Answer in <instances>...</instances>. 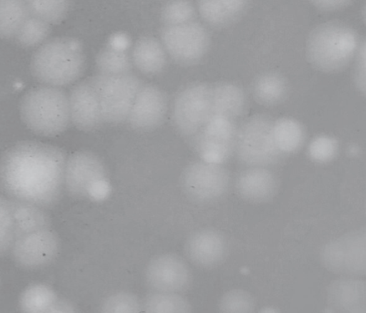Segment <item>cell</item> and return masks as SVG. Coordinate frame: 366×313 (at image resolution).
Masks as SVG:
<instances>
[{"label": "cell", "instance_id": "obj_1", "mask_svg": "<svg viewBox=\"0 0 366 313\" xmlns=\"http://www.w3.org/2000/svg\"><path fill=\"white\" fill-rule=\"evenodd\" d=\"M64 150L39 141L18 143L0 158V189L12 199L43 208L53 205L63 186Z\"/></svg>", "mask_w": 366, "mask_h": 313}, {"label": "cell", "instance_id": "obj_2", "mask_svg": "<svg viewBox=\"0 0 366 313\" xmlns=\"http://www.w3.org/2000/svg\"><path fill=\"white\" fill-rule=\"evenodd\" d=\"M84 54L80 41L71 37H58L41 45L32 56L30 68L39 82L52 86L72 83L81 75Z\"/></svg>", "mask_w": 366, "mask_h": 313}, {"label": "cell", "instance_id": "obj_3", "mask_svg": "<svg viewBox=\"0 0 366 313\" xmlns=\"http://www.w3.org/2000/svg\"><path fill=\"white\" fill-rule=\"evenodd\" d=\"M360 43L358 34L348 25L338 21L325 22L310 34L306 55L315 68L335 73L349 64L355 56Z\"/></svg>", "mask_w": 366, "mask_h": 313}, {"label": "cell", "instance_id": "obj_4", "mask_svg": "<svg viewBox=\"0 0 366 313\" xmlns=\"http://www.w3.org/2000/svg\"><path fill=\"white\" fill-rule=\"evenodd\" d=\"M20 113L34 133L54 136L64 132L71 118L69 96L56 86H42L31 89L23 97Z\"/></svg>", "mask_w": 366, "mask_h": 313}, {"label": "cell", "instance_id": "obj_5", "mask_svg": "<svg viewBox=\"0 0 366 313\" xmlns=\"http://www.w3.org/2000/svg\"><path fill=\"white\" fill-rule=\"evenodd\" d=\"M99 97L104 123L119 124L127 120L134 99L143 84L130 73H101L89 79Z\"/></svg>", "mask_w": 366, "mask_h": 313}, {"label": "cell", "instance_id": "obj_6", "mask_svg": "<svg viewBox=\"0 0 366 313\" xmlns=\"http://www.w3.org/2000/svg\"><path fill=\"white\" fill-rule=\"evenodd\" d=\"M273 121L267 116L251 117L237 132L235 146L239 159L252 167L274 163L282 154L272 133Z\"/></svg>", "mask_w": 366, "mask_h": 313}, {"label": "cell", "instance_id": "obj_7", "mask_svg": "<svg viewBox=\"0 0 366 313\" xmlns=\"http://www.w3.org/2000/svg\"><path fill=\"white\" fill-rule=\"evenodd\" d=\"M320 260L328 271L359 277L366 272V229L361 227L330 240L320 252Z\"/></svg>", "mask_w": 366, "mask_h": 313}, {"label": "cell", "instance_id": "obj_8", "mask_svg": "<svg viewBox=\"0 0 366 313\" xmlns=\"http://www.w3.org/2000/svg\"><path fill=\"white\" fill-rule=\"evenodd\" d=\"M212 115V86L192 83L182 89L173 104L172 116L177 130L184 135H196Z\"/></svg>", "mask_w": 366, "mask_h": 313}, {"label": "cell", "instance_id": "obj_9", "mask_svg": "<svg viewBox=\"0 0 366 313\" xmlns=\"http://www.w3.org/2000/svg\"><path fill=\"white\" fill-rule=\"evenodd\" d=\"M161 38L165 51L175 61L183 65H192L199 61L209 44L207 29L194 20L165 25Z\"/></svg>", "mask_w": 366, "mask_h": 313}, {"label": "cell", "instance_id": "obj_10", "mask_svg": "<svg viewBox=\"0 0 366 313\" xmlns=\"http://www.w3.org/2000/svg\"><path fill=\"white\" fill-rule=\"evenodd\" d=\"M107 181L105 166L95 154L78 151L66 159L64 185L71 195L90 197L99 185Z\"/></svg>", "mask_w": 366, "mask_h": 313}, {"label": "cell", "instance_id": "obj_11", "mask_svg": "<svg viewBox=\"0 0 366 313\" xmlns=\"http://www.w3.org/2000/svg\"><path fill=\"white\" fill-rule=\"evenodd\" d=\"M229 182L227 170L221 164L197 160L189 164L182 175L184 188L192 198L210 201L222 195Z\"/></svg>", "mask_w": 366, "mask_h": 313}, {"label": "cell", "instance_id": "obj_12", "mask_svg": "<svg viewBox=\"0 0 366 313\" xmlns=\"http://www.w3.org/2000/svg\"><path fill=\"white\" fill-rule=\"evenodd\" d=\"M196 136L195 148L201 158L222 164L234 148L237 130L233 120L212 116Z\"/></svg>", "mask_w": 366, "mask_h": 313}, {"label": "cell", "instance_id": "obj_13", "mask_svg": "<svg viewBox=\"0 0 366 313\" xmlns=\"http://www.w3.org/2000/svg\"><path fill=\"white\" fill-rule=\"evenodd\" d=\"M59 250V240L50 227L16 237L11 248L14 262L24 269H38L49 264Z\"/></svg>", "mask_w": 366, "mask_h": 313}, {"label": "cell", "instance_id": "obj_14", "mask_svg": "<svg viewBox=\"0 0 366 313\" xmlns=\"http://www.w3.org/2000/svg\"><path fill=\"white\" fill-rule=\"evenodd\" d=\"M145 277L148 284L159 292H182L192 281L189 267L174 254H163L152 259L146 268Z\"/></svg>", "mask_w": 366, "mask_h": 313}, {"label": "cell", "instance_id": "obj_15", "mask_svg": "<svg viewBox=\"0 0 366 313\" xmlns=\"http://www.w3.org/2000/svg\"><path fill=\"white\" fill-rule=\"evenodd\" d=\"M168 100L165 93L152 84H142L137 91L127 121L138 130L160 125L165 118Z\"/></svg>", "mask_w": 366, "mask_h": 313}, {"label": "cell", "instance_id": "obj_16", "mask_svg": "<svg viewBox=\"0 0 366 313\" xmlns=\"http://www.w3.org/2000/svg\"><path fill=\"white\" fill-rule=\"evenodd\" d=\"M69 103L71 121L79 130H92L104 123L99 97L89 79L71 89Z\"/></svg>", "mask_w": 366, "mask_h": 313}, {"label": "cell", "instance_id": "obj_17", "mask_svg": "<svg viewBox=\"0 0 366 313\" xmlns=\"http://www.w3.org/2000/svg\"><path fill=\"white\" fill-rule=\"evenodd\" d=\"M184 252L194 265L210 268L223 260L227 244L221 233L214 230L204 229L197 231L187 239Z\"/></svg>", "mask_w": 366, "mask_h": 313}, {"label": "cell", "instance_id": "obj_18", "mask_svg": "<svg viewBox=\"0 0 366 313\" xmlns=\"http://www.w3.org/2000/svg\"><path fill=\"white\" fill-rule=\"evenodd\" d=\"M327 300L330 312L365 313V282L349 277L335 279L327 287Z\"/></svg>", "mask_w": 366, "mask_h": 313}, {"label": "cell", "instance_id": "obj_19", "mask_svg": "<svg viewBox=\"0 0 366 313\" xmlns=\"http://www.w3.org/2000/svg\"><path fill=\"white\" fill-rule=\"evenodd\" d=\"M236 188L245 200L262 202L274 195L277 184L274 175L269 170L263 167H252L239 174Z\"/></svg>", "mask_w": 366, "mask_h": 313}, {"label": "cell", "instance_id": "obj_20", "mask_svg": "<svg viewBox=\"0 0 366 313\" xmlns=\"http://www.w3.org/2000/svg\"><path fill=\"white\" fill-rule=\"evenodd\" d=\"M248 0H198L197 9L202 19L214 27H224L237 19L246 9Z\"/></svg>", "mask_w": 366, "mask_h": 313}, {"label": "cell", "instance_id": "obj_21", "mask_svg": "<svg viewBox=\"0 0 366 313\" xmlns=\"http://www.w3.org/2000/svg\"><path fill=\"white\" fill-rule=\"evenodd\" d=\"M132 58L137 68L147 75L160 73L167 63L166 51L162 43L152 36H144L137 40Z\"/></svg>", "mask_w": 366, "mask_h": 313}, {"label": "cell", "instance_id": "obj_22", "mask_svg": "<svg viewBox=\"0 0 366 313\" xmlns=\"http://www.w3.org/2000/svg\"><path fill=\"white\" fill-rule=\"evenodd\" d=\"M244 91L232 83H220L212 86V115L234 120L245 106Z\"/></svg>", "mask_w": 366, "mask_h": 313}, {"label": "cell", "instance_id": "obj_23", "mask_svg": "<svg viewBox=\"0 0 366 313\" xmlns=\"http://www.w3.org/2000/svg\"><path fill=\"white\" fill-rule=\"evenodd\" d=\"M11 200L16 225V238L26 233L50 227V217L43 207L12 198Z\"/></svg>", "mask_w": 366, "mask_h": 313}, {"label": "cell", "instance_id": "obj_24", "mask_svg": "<svg viewBox=\"0 0 366 313\" xmlns=\"http://www.w3.org/2000/svg\"><path fill=\"white\" fill-rule=\"evenodd\" d=\"M59 297L49 285L34 283L27 286L21 292L19 307L23 312L51 313Z\"/></svg>", "mask_w": 366, "mask_h": 313}, {"label": "cell", "instance_id": "obj_25", "mask_svg": "<svg viewBox=\"0 0 366 313\" xmlns=\"http://www.w3.org/2000/svg\"><path fill=\"white\" fill-rule=\"evenodd\" d=\"M272 133L274 143L282 154L297 151L305 138L302 125L290 118H282L273 121Z\"/></svg>", "mask_w": 366, "mask_h": 313}, {"label": "cell", "instance_id": "obj_26", "mask_svg": "<svg viewBox=\"0 0 366 313\" xmlns=\"http://www.w3.org/2000/svg\"><path fill=\"white\" fill-rule=\"evenodd\" d=\"M29 15L24 0H0V38H14Z\"/></svg>", "mask_w": 366, "mask_h": 313}, {"label": "cell", "instance_id": "obj_27", "mask_svg": "<svg viewBox=\"0 0 366 313\" xmlns=\"http://www.w3.org/2000/svg\"><path fill=\"white\" fill-rule=\"evenodd\" d=\"M142 309L148 313H187L192 305L177 292L156 291L146 297Z\"/></svg>", "mask_w": 366, "mask_h": 313}, {"label": "cell", "instance_id": "obj_28", "mask_svg": "<svg viewBox=\"0 0 366 313\" xmlns=\"http://www.w3.org/2000/svg\"><path fill=\"white\" fill-rule=\"evenodd\" d=\"M287 90L286 81L280 75L269 73L259 77L254 86V96L264 105H274L282 101Z\"/></svg>", "mask_w": 366, "mask_h": 313}, {"label": "cell", "instance_id": "obj_29", "mask_svg": "<svg viewBox=\"0 0 366 313\" xmlns=\"http://www.w3.org/2000/svg\"><path fill=\"white\" fill-rule=\"evenodd\" d=\"M71 0H24L31 16L50 25L61 22L66 16Z\"/></svg>", "mask_w": 366, "mask_h": 313}, {"label": "cell", "instance_id": "obj_30", "mask_svg": "<svg viewBox=\"0 0 366 313\" xmlns=\"http://www.w3.org/2000/svg\"><path fill=\"white\" fill-rule=\"evenodd\" d=\"M101 73L121 74L130 73L131 59L123 48L110 46L99 51L96 59Z\"/></svg>", "mask_w": 366, "mask_h": 313}, {"label": "cell", "instance_id": "obj_31", "mask_svg": "<svg viewBox=\"0 0 366 313\" xmlns=\"http://www.w3.org/2000/svg\"><path fill=\"white\" fill-rule=\"evenodd\" d=\"M50 26L49 24L29 15L14 38L23 47H34L46 39L51 31Z\"/></svg>", "mask_w": 366, "mask_h": 313}, {"label": "cell", "instance_id": "obj_32", "mask_svg": "<svg viewBox=\"0 0 366 313\" xmlns=\"http://www.w3.org/2000/svg\"><path fill=\"white\" fill-rule=\"evenodd\" d=\"M16 239L11 198L0 195V256L11 250Z\"/></svg>", "mask_w": 366, "mask_h": 313}, {"label": "cell", "instance_id": "obj_33", "mask_svg": "<svg viewBox=\"0 0 366 313\" xmlns=\"http://www.w3.org/2000/svg\"><path fill=\"white\" fill-rule=\"evenodd\" d=\"M255 304L252 294L240 289H230L220 299L219 309L223 313H251Z\"/></svg>", "mask_w": 366, "mask_h": 313}, {"label": "cell", "instance_id": "obj_34", "mask_svg": "<svg viewBox=\"0 0 366 313\" xmlns=\"http://www.w3.org/2000/svg\"><path fill=\"white\" fill-rule=\"evenodd\" d=\"M142 309L139 298L128 292H119L109 296L101 306V312L106 313H137Z\"/></svg>", "mask_w": 366, "mask_h": 313}, {"label": "cell", "instance_id": "obj_35", "mask_svg": "<svg viewBox=\"0 0 366 313\" xmlns=\"http://www.w3.org/2000/svg\"><path fill=\"white\" fill-rule=\"evenodd\" d=\"M195 8L189 0H172L163 8L162 18L165 25H174L194 21Z\"/></svg>", "mask_w": 366, "mask_h": 313}, {"label": "cell", "instance_id": "obj_36", "mask_svg": "<svg viewBox=\"0 0 366 313\" xmlns=\"http://www.w3.org/2000/svg\"><path fill=\"white\" fill-rule=\"evenodd\" d=\"M338 142L329 135L314 138L308 146L310 158L317 163H324L332 160L337 153Z\"/></svg>", "mask_w": 366, "mask_h": 313}, {"label": "cell", "instance_id": "obj_37", "mask_svg": "<svg viewBox=\"0 0 366 313\" xmlns=\"http://www.w3.org/2000/svg\"><path fill=\"white\" fill-rule=\"evenodd\" d=\"M365 41H360L357 52L355 55L356 63L355 66L354 79L356 86L363 93H365Z\"/></svg>", "mask_w": 366, "mask_h": 313}, {"label": "cell", "instance_id": "obj_38", "mask_svg": "<svg viewBox=\"0 0 366 313\" xmlns=\"http://www.w3.org/2000/svg\"><path fill=\"white\" fill-rule=\"evenodd\" d=\"M313 6L323 11H334L342 9L352 0H309Z\"/></svg>", "mask_w": 366, "mask_h": 313}, {"label": "cell", "instance_id": "obj_39", "mask_svg": "<svg viewBox=\"0 0 366 313\" xmlns=\"http://www.w3.org/2000/svg\"><path fill=\"white\" fill-rule=\"evenodd\" d=\"M76 307L71 302L60 298L54 304L51 313H70L76 312Z\"/></svg>", "mask_w": 366, "mask_h": 313}, {"label": "cell", "instance_id": "obj_40", "mask_svg": "<svg viewBox=\"0 0 366 313\" xmlns=\"http://www.w3.org/2000/svg\"><path fill=\"white\" fill-rule=\"evenodd\" d=\"M280 311L277 309L275 307H262V309L259 311V312H264V313H274V312H280Z\"/></svg>", "mask_w": 366, "mask_h": 313}, {"label": "cell", "instance_id": "obj_41", "mask_svg": "<svg viewBox=\"0 0 366 313\" xmlns=\"http://www.w3.org/2000/svg\"><path fill=\"white\" fill-rule=\"evenodd\" d=\"M358 151V148L355 147V145L350 147V154H356Z\"/></svg>", "mask_w": 366, "mask_h": 313}]
</instances>
